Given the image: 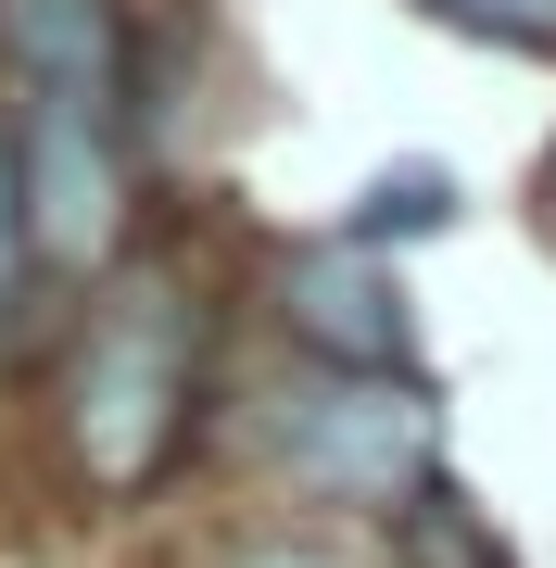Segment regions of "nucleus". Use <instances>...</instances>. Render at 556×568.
<instances>
[{
	"mask_svg": "<svg viewBox=\"0 0 556 568\" xmlns=\"http://www.w3.org/2000/svg\"><path fill=\"white\" fill-rule=\"evenodd\" d=\"M13 190H26V241H39V265H102L114 227H127L114 102H26L13 114Z\"/></svg>",
	"mask_w": 556,
	"mask_h": 568,
	"instance_id": "nucleus-3",
	"label": "nucleus"
},
{
	"mask_svg": "<svg viewBox=\"0 0 556 568\" xmlns=\"http://www.w3.org/2000/svg\"><path fill=\"white\" fill-rule=\"evenodd\" d=\"M443 26L468 39H506V51H556V0H431Z\"/></svg>",
	"mask_w": 556,
	"mask_h": 568,
	"instance_id": "nucleus-8",
	"label": "nucleus"
},
{
	"mask_svg": "<svg viewBox=\"0 0 556 568\" xmlns=\"http://www.w3.org/2000/svg\"><path fill=\"white\" fill-rule=\"evenodd\" d=\"M431 227H455V178H443V164H380V178L354 190L342 241L354 253H392V241H431Z\"/></svg>",
	"mask_w": 556,
	"mask_h": 568,
	"instance_id": "nucleus-6",
	"label": "nucleus"
},
{
	"mask_svg": "<svg viewBox=\"0 0 556 568\" xmlns=\"http://www.w3.org/2000/svg\"><path fill=\"white\" fill-rule=\"evenodd\" d=\"M13 102H114V0H0Z\"/></svg>",
	"mask_w": 556,
	"mask_h": 568,
	"instance_id": "nucleus-5",
	"label": "nucleus"
},
{
	"mask_svg": "<svg viewBox=\"0 0 556 568\" xmlns=\"http://www.w3.org/2000/svg\"><path fill=\"white\" fill-rule=\"evenodd\" d=\"M190 392H203V304H190L178 265H140L114 278L77 328V366H63V443H77L89 493H152L190 429Z\"/></svg>",
	"mask_w": 556,
	"mask_h": 568,
	"instance_id": "nucleus-1",
	"label": "nucleus"
},
{
	"mask_svg": "<svg viewBox=\"0 0 556 568\" xmlns=\"http://www.w3.org/2000/svg\"><path fill=\"white\" fill-rule=\"evenodd\" d=\"M266 455L291 467V493H316V506L405 518L417 493H443V405L417 379L304 366V379L266 392Z\"/></svg>",
	"mask_w": 556,
	"mask_h": 568,
	"instance_id": "nucleus-2",
	"label": "nucleus"
},
{
	"mask_svg": "<svg viewBox=\"0 0 556 568\" xmlns=\"http://www.w3.org/2000/svg\"><path fill=\"white\" fill-rule=\"evenodd\" d=\"M279 316H291V342H304L316 366H354V379H405V354H417L405 278H392L380 253H354V241L291 253L279 265Z\"/></svg>",
	"mask_w": 556,
	"mask_h": 568,
	"instance_id": "nucleus-4",
	"label": "nucleus"
},
{
	"mask_svg": "<svg viewBox=\"0 0 556 568\" xmlns=\"http://www.w3.org/2000/svg\"><path fill=\"white\" fill-rule=\"evenodd\" d=\"M228 568H342V556H330V544H241Z\"/></svg>",
	"mask_w": 556,
	"mask_h": 568,
	"instance_id": "nucleus-10",
	"label": "nucleus"
},
{
	"mask_svg": "<svg viewBox=\"0 0 556 568\" xmlns=\"http://www.w3.org/2000/svg\"><path fill=\"white\" fill-rule=\"evenodd\" d=\"M544 215H556V178H544Z\"/></svg>",
	"mask_w": 556,
	"mask_h": 568,
	"instance_id": "nucleus-11",
	"label": "nucleus"
},
{
	"mask_svg": "<svg viewBox=\"0 0 556 568\" xmlns=\"http://www.w3.org/2000/svg\"><path fill=\"white\" fill-rule=\"evenodd\" d=\"M26 265H39V241H26V190H13V140H0V316H13Z\"/></svg>",
	"mask_w": 556,
	"mask_h": 568,
	"instance_id": "nucleus-9",
	"label": "nucleus"
},
{
	"mask_svg": "<svg viewBox=\"0 0 556 568\" xmlns=\"http://www.w3.org/2000/svg\"><path fill=\"white\" fill-rule=\"evenodd\" d=\"M392 556H405V568H506L494 518H481L468 493H417V506L392 518Z\"/></svg>",
	"mask_w": 556,
	"mask_h": 568,
	"instance_id": "nucleus-7",
	"label": "nucleus"
}]
</instances>
